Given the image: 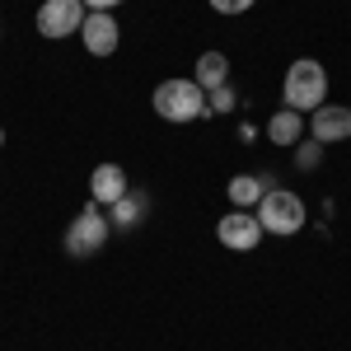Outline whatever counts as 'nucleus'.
<instances>
[{
  "instance_id": "nucleus-17",
  "label": "nucleus",
  "mask_w": 351,
  "mask_h": 351,
  "mask_svg": "<svg viewBox=\"0 0 351 351\" xmlns=\"http://www.w3.org/2000/svg\"><path fill=\"white\" fill-rule=\"evenodd\" d=\"M89 10H112V5H122V0H84Z\"/></svg>"
},
{
  "instance_id": "nucleus-11",
  "label": "nucleus",
  "mask_w": 351,
  "mask_h": 351,
  "mask_svg": "<svg viewBox=\"0 0 351 351\" xmlns=\"http://www.w3.org/2000/svg\"><path fill=\"white\" fill-rule=\"evenodd\" d=\"M192 80L202 84L206 94L220 89V84H230V61H225V52H202L197 56V75H192Z\"/></svg>"
},
{
  "instance_id": "nucleus-4",
  "label": "nucleus",
  "mask_w": 351,
  "mask_h": 351,
  "mask_svg": "<svg viewBox=\"0 0 351 351\" xmlns=\"http://www.w3.org/2000/svg\"><path fill=\"white\" fill-rule=\"evenodd\" d=\"M108 216L99 211V202H89L80 216L71 220V230H66V253L71 258H94L104 243H108Z\"/></svg>"
},
{
  "instance_id": "nucleus-7",
  "label": "nucleus",
  "mask_w": 351,
  "mask_h": 351,
  "mask_svg": "<svg viewBox=\"0 0 351 351\" xmlns=\"http://www.w3.org/2000/svg\"><path fill=\"white\" fill-rule=\"evenodd\" d=\"M80 38H84V52H89V56H112V52H117V43H122L117 19H112L108 10H89V14H84Z\"/></svg>"
},
{
  "instance_id": "nucleus-14",
  "label": "nucleus",
  "mask_w": 351,
  "mask_h": 351,
  "mask_svg": "<svg viewBox=\"0 0 351 351\" xmlns=\"http://www.w3.org/2000/svg\"><path fill=\"white\" fill-rule=\"evenodd\" d=\"M319 160H324V145H319V141H300L295 145V164L300 169H319Z\"/></svg>"
},
{
  "instance_id": "nucleus-2",
  "label": "nucleus",
  "mask_w": 351,
  "mask_h": 351,
  "mask_svg": "<svg viewBox=\"0 0 351 351\" xmlns=\"http://www.w3.org/2000/svg\"><path fill=\"white\" fill-rule=\"evenodd\" d=\"M150 104H155V112H160L164 122H197L202 112L211 108L206 104V89L197 80H164Z\"/></svg>"
},
{
  "instance_id": "nucleus-1",
  "label": "nucleus",
  "mask_w": 351,
  "mask_h": 351,
  "mask_svg": "<svg viewBox=\"0 0 351 351\" xmlns=\"http://www.w3.org/2000/svg\"><path fill=\"white\" fill-rule=\"evenodd\" d=\"M281 99H286V108H295V112L324 108V99H328V71L314 61V56H300V61H291L286 84H281Z\"/></svg>"
},
{
  "instance_id": "nucleus-16",
  "label": "nucleus",
  "mask_w": 351,
  "mask_h": 351,
  "mask_svg": "<svg viewBox=\"0 0 351 351\" xmlns=\"http://www.w3.org/2000/svg\"><path fill=\"white\" fill-rule=\"evenodd\" d=\"M211 10L216 14H243V10H253V0H211Z\"/></svg>"
},
{
  "instance_id": "nucleus-9",
  "label": "nucleus",
  "mask_w": 351,
  "mask_h": 351,
  "mask_svg": "<svg viewBox=\"0 0 351 351\" xmlns=\"http://www.w3.org/2000/svg\"><path fill=\"white\" fill-rule=\"evenodd\" d=\"M127 173L117 169V164H99L94 173H89V202H99V206H112V202H122L127 197Z\"/></svg>"
},
{
  "instance_id": "nucleus-18",
  "label": "nucleus",
  "mask_w": 351,
  "mask_h": 351,
  "mask_svg": "<svg viewBox=\"0 0 351 351\" xmlns=\"http://www.w3.org/2000/svg\"><path fill=\"white\" fill-rule=\"evenodd\" d=\"M0 145H5V132H0Z\"/></svg>"
},
{
  "instance_id": "nucleus-10",
  "label": "nucleus",
  "mask_w": 351,
  "mask_h": 351,
  "mask_svg": "<svg viewBox=\"0 0 351 351\" xmlns=\"http://www.w3.org/2000/svg\"><path fill=\"white\" fill-rule=\"evenodd\" d=\"M271 183L267 178H263V173H239V178H230V202H234V206H239V211H253V206H258V202H263V192H267Z\"/></svg>"
},
{
  "instance_id": "nucleus-3",
  "label": "nucleus",
  "mask_w": 351,
  "mask_h": 351,
  "mask_svg": "<svg viewBox=\"0 0 351 351\" xmlns=\"http://www.w3.org/2000/svg\"><path fill=\"white\" fill-rule=\"evenodd\" d=\"M253 211L263 220V230H267V234H281V239H286V234H300V230H304V216H309L304 202L286 188H267Z\"/></svg>"
},
{
  "instance_id": "nucleus-15",
  "label": "nucleus",
  "mask_w": 351,
  "mask_h": 351,
  "mask_svg": "<svg viewBox=\"0 0 351 351\" xmlns=\"http://www.w3.org/2000/svg\"><path fill=\"white\" fill-rule=\"evenodd\" d=\"M206 104H211V112H230V108H234V89H230V84H220V89L206 94Z\"/></svg>"
},
{
  "instance_id": "nucleus-8",
  "label": "nucleus",
  "mask_w": 351,
  "mask_h": 351,
  "mask_svg": "<svg viewBox=\"0 0 351 351\" xmlns=\"http://www.w3.org/2000/svg\"><path fill=\"white\" fill-rule=\"evenodd\" d=\"M309 132L319 145H337V141H351V108H337V104H324L314 108V122Z\"/></svg>"
},
{
  "instance_id": "nucleus-6",
  "label": "nucleus",
  "mask_w": 351,
  "mask_h": 351,
  "mask_svg": "<svg viewBox=\"0 0 351 351\" xmlns=\"http://www.w3.org/2000/svg\"><path fill=\"white\" fill-rule=\"evenodd\" d=\"M84 28V0H47L38 10V33L43 38H71Z\"/></svg>"
},
{
  "instance_id": "nucleus-5",
  "label": "nucleus",
  "mask_w": 351,
  "mask_h": 351,
  "mask_svg": "<svg viewBox=\"0 0 351 351\" xmlns=\"http://www.w3.org/2000/svg\"><path fill=\"white\" fill-rule=\"evenodd\" d=\"M267 230H263V220H258V211H230V216H220L216 225V239L230 248V253H253L258 248V239H263Z\"/></svg>"
},
{
  "instance_id": "nucleus-12",
  "label": "nucleus",
  "mask_w": 351,
  "mask_h": 351,
  "mask_svg": "<svg viewBox=\"0 0 351 351\" xmlns=\"http://www.w3.org/2000/svg\"><path fill=\"white\" fill-rule=\"evenodd\" d=\"M267 136L276 141V145H300V136H304V117H300L295 108H281V112H271Z\"/></svg>"
},
{
  "instance_id": "nucleus-13",
  "label": "nucleus",
  "mask_w": 351,
  "mask_h": 351,
  "mask_svg": "<svg viewBox=\"0 0 351 351\" xmlns=\"http://www.w3.org/2000/svg\"><path fill=\"white\" fill-rule=\"evenodd\" d=\"M145 192H127L122 202H112V220L108 225H117V230H132V225H141V216H145Z\"/></svg>"
}]
</instances>
